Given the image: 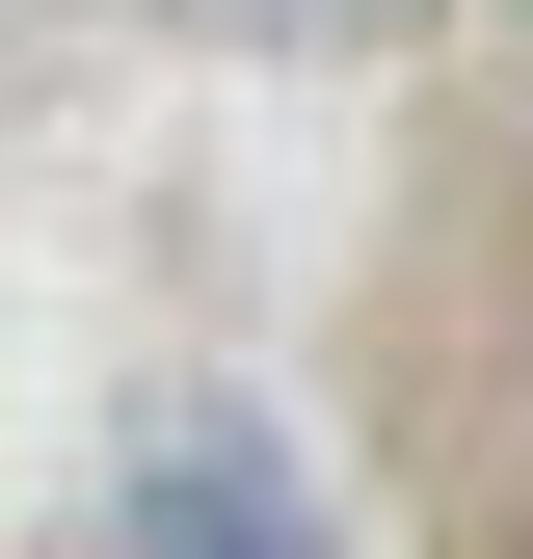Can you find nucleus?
Instances as JSON below:
<instances>
[{
	"label": "nucleus",
	"instance_id": "nucleus-1",
	"mask_svg": "<svg viewBox=\"0 0 533 559\" xmlns=\"http://www.w3.org/2000/svg\"><path fill=\"white\" fill-rule=\"evenodd\" d=\"M133 559H347L320 533V479L240 427V400H161V427H133Z\"/></svg>",
	"mask_w": 533,
	"mask_h": 559
}]
</instances>
